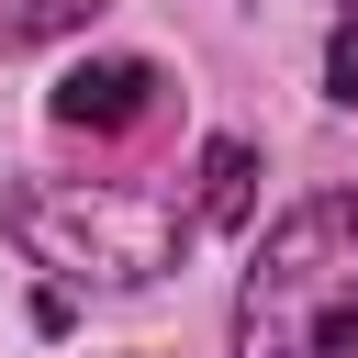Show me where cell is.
Instances as JSON below:
<instances>
[{
    "label": "cell",
    "instance_id": "3",
    "mask_svg": "<svg viewBox=\"0 0 358 358\" xmlns=\"http://www.w3.org/2000/svg\"><path fill=\"white\" fill-rule=\"evenodd\" d=\"M157 90H168V78H157L145 56H78V67L56 78L45 112H56L67 134H134V123L157 112Z\"/></svg>",
    "mask_w": 358,
    "mask_h": 358
},
{
    "label": "cell",
    "instance_id": "1",
    "mask_svg": "<svg viewBox=\"0 0 358 358\" xmlns=\"http://www.w3.org/2000/svg\"><path fill=\"white\" fill-rule=\"evenodd\" d=\"M358 347V190L291 201L235 291V358H347Z\"/></svg>",
    "mask_w": 358,
    "mask_h": 358
},
{
    "label": "cell",
    "instance_id": "2",
    "mask_svg": "<svg viewBox=\"0 0 358 358\" xmlns=\"http://www.w3.org/2000/svg\"><path fill=\"white\" fill-rule=\"evenodd\" d=\"M0 224H11V246L34 257V268H56V280H101V291H145V280H168L179 257H190V201H168V190H90V179H22L11 201H0Z\"/></svg>",
    "mask_w": 358,
    "mask_h": 358
},
{
    "label": "cell",
    "instance_id": "4",
    "mask_svg": "<svg viewBox=\"0 0 358 358\" xmlns=\"http://www.w3.org/2000/svg\"><path fill=\"white\" fill-rule=\"evenodd\" d=\"M257 213V157L235 145V134H213L201 145V201H190V224H246Z\"/></svg>",
    "mask_w": 358,
    "mask_h": 358
},
{
    "label": "cell",
    "instance_id": "5",
    "mask_svg": "<svg viewBox=\"0 0 358 358\" xmlns=\"http://www.w3.org/2000/svg\"><path fill=\"white\" fill-rule=\"evenodd\" d=\"M78 22H101V0H22V11H0V45H45V34H78Z\"/></svg>",
    "mask_w": 358,
    "mask_h": 358
},
{
    "label": "cell",
    "instance_id": "6",
    "mask_svg": "<svg viewBox=\"0 0 358 358\" xmlns=\"http://www.w3.org/2000/svg\"><path fill=\"white\" fill-rule=\"evenodd\" d=\"M324 90H336V101H358V11H347V22H336V45H324Z\"/></svg>",
    "mask_w": 358,
    "mask_h": 358
}]
</instances>
